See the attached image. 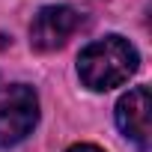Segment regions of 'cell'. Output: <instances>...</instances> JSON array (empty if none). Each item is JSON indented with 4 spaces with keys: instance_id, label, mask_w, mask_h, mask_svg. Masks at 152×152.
I'll return each instance as SVG.
<instances>
[{
    "instance_id": "obj_1",
    "label": "cell",
    "mask_w": 152,
    "mask_h": 152,
    "mask_svg": "<svg viewBox=\"0 0 152 152\" xmlns=\"http://www.w3.org/2000/svg\"><path fill=\"white\" fill-rule=\"evenodd\" d=\"M137 51L128 39L122 36H104L93 45H87L78 57V75L84 87L96 90V93H104V90H113L119 84H125L131 75L137 72Z\"/></svg>"
},
{
    "instance_id": "obj_2",
    "label": "cell",
    "mask_w": 152,
    "mask_h": 152,
    "mask_svg": "<svg viewBox=\"0 0 152 152\" xmlns=\"http://www.w3.org/2000/svg\"><path fill=\"white\" fill-rule=\"evenodd\" d=\"M39 122V96L27 84H12L0 93V149L18 146Z\"/></svg>"
},
{
    "instance_id": "obj_3",
    "label": "cell",
    "mask_w": 152,
    "mask_h": 152,
    "mask_svg": "<svg viewBox=\"0 0 152 152\" xmlns=\"http://www.w3.org/2000/svg\"><path fill=\"white\" fill-rule=\"evenodd\" d=\"M81 24H84V18L78 9H72L66 3L45 6L36 12V18L30 24V45L36 51H57L78 33Z\"/></svg>"
},
{
    "instance_id": "obj_4",
    "label": "cell",
    "mask_w": 152,
    "mask_h": 152,
    "mask_svg": "<svg viewBox=\"0 0 152 152\" xmlns=\"http://www.w3.org/2000/svg\"><path fill=\"white\" fill-rule=\"evenodd\" d=\"M149 110H152L149 87H134L116 102V125L140 152H149V134H152Z\"/></svg>"
},
{
    "instance_id": "obj_5",
    "label": "cell",
    "mask_w": 152,
    "mask_h": 152,
    "mask_svg": "<svg viewBox=\"0 0 152 152\" xmlns=\"http://www.w3.org/2000/svg\"><path fill=\"white\" fill-rule=\"evenodd\" d=\"M66 152H104V149H99V146H93V143H78V146L66 149Z\"/></svg>"
}]
</instances>
